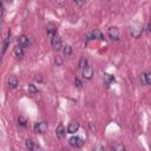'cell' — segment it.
I'll use <instances>...</instances> for the list:
<instances>
[{"instance_id":"f546056e","label":"cell","mask_w":151,"mask_h":151,"mask_svg":"<svg viewBox=\"0 0 151 151\" xmlns=\"http://www.w3.org/2000/svg\"><path fill=\"white\" fill-rule=\"evenodd\" d=\"M8 1H12V0H8Z\"/></svg>"},{"instance_id":"3957f363","label":"cell","mask_w":151,"mask_h":151,"mask_svg":"<svg viewBox=\"0 0 151 151\" xmlns=\"http://www.w3.org/2000/svg\"><path fill=\"white\" fill-rule=\"evenodd\" d=\"M47 130H48V124L46 122H40V123H37L34 125V132L35 133L44 134L47 132Z\"/></svg>"},{"instance_id":"8992f818","label":"cell","mask_w":151,"mask_h":151,"mask_svg":"<svg viewBox=\"0 0 151 151\" xmlns=\"http://www.w3.org/2000/svg\"><path fill=\"white\" fill-rule=\"evenodd\" d=\"M93 77V67L91 65H87L83 68V78L86 79V80H90L92 79Z\"/></svg>"},{"instance_id":"5b68a950","label":"cell","mask_w":151,"mask_h":151,"mask_svg":"<svg viewBox=\"0 0 151 151\" xmlns=\"http://www.w3.org/2000/svg\"><path fill=\"white\" fill-rule=\"evenodd\" d=\"M107 33H109V37L112 39V40H119V28L116 27V26H111L109 29H107Z\"/></svg>"},{"instance_id":"7c38bea8","label":"cell","mask_w":151,"mask_h":151,"mask_svg":"<svg viewBox=\"0 0 151 151\" xmlns=\"http://www.w3.org/2000/svg\"><path fill=\"white\" fill-rule=\"evenodd\" d=\"M25 145H26V147H27L28 150H37V149L39 147V145L35 144V142H34L33 139H31V138H27V139L25 140Z\"/></svg>"},{"instance_id":"44dd1931","label":"cell","mask_w":151,"mask_h":151,"mask_svg":"<svg viewBox=\"0 0 151 151\" xmlns=\"http://www.w3.org/2000/svg\"><path fill=\"white\" fill-rule=\"evenodd\" d=\"M112 149H113V150H116V151H124V150H125V146H124V145H122V144H118V145L112 146Z\"/></svg>"},{"instance_id":"7402d4cb","label":"cell","mask_w":151,"mask_h":151,"mask_svg":"<svg viewBox=\"0 0 151 151\" xmlns=\"http://www.w3.org/2000/svg\"><path fill=\"white\" fill-rule=\"evenodd\" d=\"M145 78H146V85H150L151 84V73L149 71L145 72Z\"/></svg>"},{"instance_id":"ba28073f","label":"cell","mask_w":151,"mask_h":151,"mask_svg":"<svg viewBox=\"0 0 151 151\" xmlns=\"http://www.w3.org/2000/svg\"><path fill=\"white\" fill-rule=\"evenodd\" d=\"M7 84H8V87H9V88L14 90V88H17V86H18V84H19V80H18V78H17L15 76L11 74V76L8 77V79H7Z\"/></svg>"},{"instance_id":"277c9868","label":"cell","mask_w":151,"mask_h":151,"mask_svg":"<svg viewBox=\"0 0 151 151\" xmlns=\"http://www.w3.org/2000/svg\"><path fill=\"white\" fill-rule=\"evenodd\" d=\"M51 45H52L54 51H60L61 50V46H63L61 45V39H60V37L58 34H55V35H53L51 38Z\"/></svg>"},{"instance_id":"52a82bcc","label":"cell","mask_w":151,"mask_h":151,"mask_svg":"<svg viewBox=\"0 0 151 151\" xmlns=\"http://www.w3.org/2000/svg\"><path fill=\"white\" fill-rule=\"evenodd\" d=\"M46 32H47L48 38H52L53 35L57 34V25L54 22H48L46 26Z\"/></svg>"},{"instance_id":"484cf974","label":"cell","mask_w":151,"mask_h":151,"mask_svg":"<svg viewBox=\"0 0 151 151\" xmlns=\"http://www.w3.org/2000/svg\"><path fill=\"white\" fill-rule=\"evenodd\" d=\"M2 12H4V7H2V4H0V25H1V18H2ZM0 33H1V28H0Z\"/></svg>"},{"instance_id":"e0dca14e","label":"cell","mask_w":151,"mask_h":151,"mask_svg":"<svg viewBox=\"0 0 151 151\" xmlns=\"http://www.w3.org/2000/svg\"><path fill=\"white\" fill-rule=\"evenodd\" d=\"M63 53H64L65 57H70V55L72 54V47H71L70 45H66V46L64 47V50H63Z\"/></svg>"},{"instance_id":"ffe728a7","label":"cell","mask_w":151,"mask_h":151,"mask_svg":"<svg viewBox=\"0 0 151 151\" xmlns=\"http://www.w3.org/2000/svg\"><path fill=\"white\" fill-rule=\"evenodd\" d=\"M18 123H19V125H20V126H22V127H25V126L27 125V119H26L25 117H22V116H20V117L18 118Z\"/></svg>"},{"instance_id":"83f0119b","label":"cell","mask_w":151,"mask_h":151,"mask_svg":"<svg viewBox=\"0 0 151 151\" xmlns=\"http://www.w3.org/2000/svg\"><path fill=\"white\" fill-rule=\"evenodd\" d=\"M151 25H150V22H147V26H146V31H147V33H150V31H151Z\"/></svg>"},{"instance_id":"d4e9b609","label":"cell","mask_w":151,"mask_h":151,"mask_svg":"<svg viewBox=\"0 0 151 151\" xmlns=\"http://www.w3.org/2000/svg\"><path fill=\"white\" fill-rule=\"evenodd\" d=\"M73 1H74L76 5H78V6H80V7L85 4V0H73Z\"/></svg>"},{"instance_id":"9c48e42d","label":"cell","mask_w":151,"mask_h":151,"mask_svg":"<svg viewBox=\"0 0 151 151\" xmlns=\"http://www.w3.org/2000/svg\"><path fill=\"white\" fill-rule=\"evenodd\" d=\"M55 136H57V138H59V139H63V138L66 136V130H65V127H64L63 124H59V125L57 126V129H55Z\"/></svg>"},{"instance_id":"8fae6325","label":"cell","mask_w":151,"mask_h":151,"mask_svg":"<svg viewBox=\"0 0 151 151\" xmlns=\"http://www.w3.org/2000/svg\"><path fill=\"white\" fill-rule=\"evenodd\" d=\"M103 79H104V84H105L106 87H109L112 83H114V77L112 74H110V73H104Z\"/></svg>"},{"instance_id":"cb8c5ba5","label":"cell","mask_w":151,"mask_h":151,"mask_svg":"<svg viewBox=\"0 0 151 151\" xmlns=\"http://www.w3.org/2000/svg\"><path fill=\"white\" fill-rule=\"evenodd\" d=\"M54 63H55V65H57V66H60V65L63 64V60H61V58H60V57H58V55H57V57L54 58Z\"/></svg>"},{"instance_id":"6da1fadb","label":"cell","mask_w":151,"mask_h":151,"mask_svg":"<svg viewBox=\"0 0 151 151\" xmlns=\"http://www.w3.org/2000/svg\"><path fill=\"white\" fill-rule=\"evenodd\" d=\"M143 33V25L140 22H133L131 26V35L133 38H139Z\"/></svg>"},{"instance_id":"7a4b0ae2","label":"cell","mask_w":151,"mask_h":151,"mask_svg":"<svg viewBox=\"0 0 151 151\" xmlns=\"http://www.w3.org/2000/svg\"><path fill=\"white\" fill-rule=\"evenodd\" d=\"M68 144H70L72 147L79 149V147H81V146H83L84 140H83V138H80L79 136H72V137L68 139Z\"/></svg>"},{"instance_id":"2e32d148","label":"cell","mask_w":151,"mask_h":151,"mask_svg":"<svg viewBox=\"0 0 151 151\" xmlns=\"http://www.w3.org/2000/svg\"><path fill=\"white\" fill-rule=\"evenodd\" d=\"M88 65V60H87V58L86 57H81L80 58V60H79V64H78V66H79V68H84L85 66H87Z\"/></svg>"},{"instance_id":"9a60e30c","label":"cell","mask_w":151,"mask_h":151,"mask_svg":"<svg viewBox=\"0 0 151 151\" xmlns=\"http://www.w3.org/2000/svg\"><path fill=\"white\" fill-rule=\"evenodd\" d=\"M91 37H92V39H97V40H103V39H104V34H103V32H101L100 29H94V31H92Z\"/></svg>"},{"instance_id":"603a6c76","label":"cell","mask_w":151,"mask_h":151,"mask_svg":"<svg viewBox=\"0 0 151 151\" xmlns=\"http://www.w3.org/2000/svg\"><path fill=\"white\" fill-rule=\"evenodd\" d=\"M74 85H76L78 88H80V87L83 86V83H81V80H80L79 78H76V79H74Z\"/></svg>"},{"instance_id":"ac0fdd59","label":"cell","mask_w":151,"mask_h":151,"mask_svg":"<svg viewBox=\"0 0 151 151\" xmlns=\"http://www.w3.org/2000/svg\"><path fill=\"white\" fill-rule=\"evenodd\" d=\"M28 93H29V94H35V93H38V88L35 87L34 84H29V85H28Z\"/></svg>"},{"instance_id":"5bb4252c","label":"cell","mask_w":151,"mask_h":151,"mask_svg":"<svg viewBox=\"0 0 151 151\" xmlns=\"http://www.w3.org/2000/svg\"><path fill=\"white\" fill-rule=\"evenodd\" d=\"M78 129H79V124H78V123H70L66 131H67V133L73 134V133H76V132L78 131Z\"/></svg>"},{"instance_id":"d6986e66","label":"cell","mask_w":151,"mask_h":151,"mask_svg":"<svg viewBox=\"0 0 151 151\" xmlns=\"http://www.w3.org/2000/svg\"><path fill=\"white\" fill-rule=\"evenodd\" d=\"M9 40H11V38H9V35L5 39V41H4V46H2V51H1V54H4L5 52H6V50H7V47H8V44H9Z\"/></svg>"},{"instance_id":"4316f807","label":"cell","mask_w":151,"mask_h":151,"mask_svg":"<svg viewBox=\"0 0 151 151\" xmlns=\"http://www.w3.org/2000/svg\"><path fill=\"white\" fill-rule=\"evenodd\" d=\"M93 149H94V150H104V146H101V145H96Z\"/></svg>"},{"instance_id":"30bf717a","label":"cell","mask_w":151,"mask_h":151,"mask_svg":"<svg viewBox=\"0 0 151 151\" xmlns=\"http://www.w3.org/2000/svg\"><path fill=\"white\" fill-rule=\"evenodd\" d=\"M18 45H19V46H21L22 48L28 47V46H29V40H28L27 35H25V34L20 35V37H19V39H18Z\"/></svg>"},{"instance_id":"f1b7e54d","label":"cell","mask_w":151,"mask_h":151,"mask_svg":"<svg viewBox=\"0 0 151 151\" xmlns=\"http://www.w3.org/2000/svg\"><path fill=\"white\" fill-rule=\"evenodd\" d=\"M1 55H2V54H0V64H1Z\"/></svg>"},{"instance_id":"4fadbf2b","label":"cell","mask_w":151,"mask_h":151,"mask_svg":"<svg viewBox=\"0 0 151 151\" xmlns=\"http://www.w3.org/2000/svg\"><path fill=\"white\" fill-rule=\"evenodd\" d=\"M13 54H14V57L17 58V59H21L22 57H24V48L21 47V46H15L14 47V50H13Z\"/></svg>"}]
</instances>
